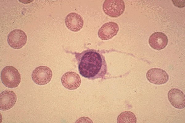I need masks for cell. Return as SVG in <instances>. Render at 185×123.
<instances>
[{"label": "cell", "instance_id": "cell-10", "mask_svg": "<svg viewBox=\"0 0 185 123\" xmlns=\"http://www.w3.org/2000/svg\"><path fill=\"white\" fill-rule=\"evenodd\" d=\"M17 97L15 93L11 91L5 90L0 95V108L6 111L12 108L15 104Z\"/></svg>", "mask_w": 185, "mask_h": 123}, {"label": "cell", "instance_id": "cell-4", "mask_svg": "<svg viewBox=\"0 0 185 123\" xmlns=\"http://www.w3.org/2000/svg\"><path fill=\"white\" fill-rule=\"evenodd\" d=\"M52 77L51 70L45 66L36 67L33 70L31 74L34 82L37 84L41 85L48 83L51 80Z\"/></svg>", "mask_w": 185, "mask_h": 123}, {"label": "cell", "instance_id": "cell-2", "mask_svg": "<svg viewBox=\"0 0 185 123\" xmlns=\"http://www.w3.org/2000/svg\"><path fill=\"white\" fill-rule=\"evenodd\" d=\"M1 81L3 84L10 88L17 87L21 81V76L18 70L14 67L7 66L2 70Z\"/></svg>", "mask_w": 185, "mask_h": 123}, {"label": "cell", "instance_id": "cell-9", "mask_svg": "<svg viewBox=\"0 0 185 123\" xmlns=\"http://www.w3.org/2000/svg\"><path fill=\"white\" fill-rule=\"evenodd\" d=\"M168 97L170 103L174 107L178 109L185 107V95L181 90L176 88L170 89L168 92Z\"/></svg>", "mask_w": 185, "mask_h": 123}, {"label": "cell", "instance_id": "cell-8", "mask_svg": "<svg viewBox=\"0 0 185 123\" xmlns=\"http://www.w3.org/2000/svg\"><path fill=\"white\" fill-rule=\"evenodd\" d=\"M62 84L66 88L74 90L77 88L80 84V76L73 72H68L64 74L61 78Z\"/></svg>", "mask_w": 185, "mask_h": 123}, {"label": "cell", "instance_id": "cell-5", "mask_svg": "<svg viewBox=\"0 0 185 123\" xmlns=\"http://www.w3.org/2000/svg\"><path fill=\"white\" fill-rule=\"evenodd\" d=\"M27 36L23 30L17 29L11 31L7 37V42L10 46L14 49H19L23 47L26 43Z\"/></svg>", "mask_w": 185, "mask_h": 123}, {"label": "cell", "instance_id": "cell-3", "mask_svg": "<svg viewBox=\"0 0 185 123\" xmlns=\"http://www.w3.org/2000/svg\"><path fill=\"white\" fill-rule=\"evenodd\" d=\"M104 12L112 17H117L123 13L125 9V5L122 0H106L103 5Z\"/></svg>", "mask_w": 185, "mask_h": 123}, {"label": "cell", "instance_id": "cell-1", "mask_svg": "<svg viewBox=\"0 0 185 123\" xmlns=\"http://www.w3.org/2000/svg\"><path fill=\"white\" fill-rule=\"evenodd\" d=\"M80 74L89 79L103 78L107 71L104 56L100 52L93 49L84 50L77 56Z\"/></svg>", "mask_w": 185, "mask_h": 123}, {"label": "cell", "instance_id": "cell-6", "mask_svg": "<svg viewBox=\"0 0 185 123\" xmlns=\"http://www.w3.org/2000/svg\"><path fill=\"white\" fill-rule=\"evenodd\" d=\"M146 77L150 82L157 85L164 84L169 79L167 73L164 70L158 68L149 70L146 73Z\"/></svg>", "mask_w": 185, "mask_h": 123}, {"label": "cell", "instance_id": "cell-13", "mask_svg": "<svg viewBox=\"0 0 185 123\" xmlns=\"http://www.w3.org/2000/svg\"><path fill=\"white\" fill-rule=\"evenodd\" d=\"M136 117L134 114L130 111H125L118 116L117 123H136Z\"/></svg>", "mask_w": 185, "mask_h": 123}, {"label": "cell", "instance_id": "cell-7", "mask_svg": "<svg viewBox=\"0 0 185 123\" xmlns=\"http://www.w3.org/2000/svg\"><path fill=\"white\" fill-rule=\"evenodd\" d=\"M119 30L118 25L114 22L106 23L100 28L98 32L99 37L102 40H108L115 36Z\"/></svg>", "mask_w": 185, "mask_h": 123}, {"label": "cell", "instance_id": "cell-11", "mask_svg": "<svg viewBox=\"0 0 185 123\" xmlns=\"http://www.w3.org/2000/svg\"><path fill=\"white\" fill-rule=\"evenodd\" d=\"M65 22L67 28L73 32L80 31L83 27L84 24L81 16L75 12L68 14L65 18Z\"/></svg>", "mask_w": 185, "mask_h": 123}, {"label": "cell", "instance_id": "cell-12", "mask_svg": "<svg viewBox=\"0 0 185 123\" xmlns=\"http://www.w3.org/2000/svg\"><path fill=\"white\" fill-rule=\"evenodd\" d=\"M149 42L150 45L156 50H160L165 48L167 45L168 39L167 36L161 32H156L150 36Z\"/></svg>", "mask_w": 185, "mask_h": 123}]
</instances>
